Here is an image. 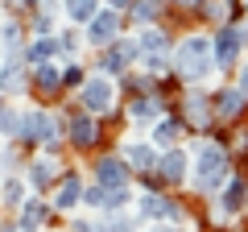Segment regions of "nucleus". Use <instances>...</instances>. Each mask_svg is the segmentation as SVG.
<instances>
[{"label":"nucleus","instance_id":"obj_34","mask_svg":"<svg viewBox=\"0 0 248 232\" xmlns=\"http://www.w3.org/2000/svg\"><path fill=\"white\" fill-rule=\"evenodd\" d=\"M13 4H21V9H29V4H37V0H13Z\"/></svg>","mask_w":248,"mask_h":232},{"label":"nucleus","instance_id":"obj_25","mask_svg":"<svg viewBox=\"0 0 248 232\" xmlns=\"http://www.w3.org/2000/svg\"><path fill=\"white\" fill-rule=\"evenodd\" d=\"M161 13V0H133V17L137 21H153Z\"/></svg>","mask_w":248,"mask_h":232},{"label":"nucleus","instance_id":"obj_14","mask_svg":"<svg viewBox=\"0 0 248 232\" xmlns=\"http://www.w3.org/2000/svg\"><path fill=\"white\" fill-rule=\"evenodd\" d=\"M95 120H91V116H75L71 120V141L79 145V149H91V145H95Z\"/></svg>","mask_w":248,"mask_h":232},{"label":"nucleus","instance_id":"obj_30","mask_svg":"<svg viewBox=\"0 0 248 232\" xmlns=\"http://www.w3.org/2000/svg\"><path fill=\"white\" fill-rule=\"evenodd\" d=\"M75 46H79V42H75V33H62L58 37V50L62 54H75Z\"/></svg>","mask_w":248,"mask_h":232},{"label":"nucleus","instance_id":"obj_6","mask_svg":"<svg viewBox=\"0 0 248 232\" xmlns=\"http://www.w3.org/2000/svg\"><path fill=\"white\" fill-rule=\"evenodd\" d=\"M137 46H141V58H145V66H149L153 75H157V71H166V58H170V37L161 33V29H145Z\"/></svg>","mask_w":248,"mask_h":232},{"label":"nucleus","instance_id":"obj_2","mask_svg":"<svg viewBox=\"0 0 248 232\" xmlns=\"http://www.w3.org/2000/svg\"><path fill=\"white\" fill-rule=\"evenodd\" d=\"M223 179H228V153H223L219 145L203 141L195 149V187L199 191H215Z\"/></svg>","mask_w":248,"mask_h":232},{"label":"nucleus","instance_id":"obj_8","mask_svg":"<svg viewBox=\"0 0 248 232\" xmlns=\"http://www.w3.org/2000/svg\"><path fill=\"white\" fill-rule=\"evenodd\" d=\"M116 33H120V17H116V13H91L87 17V42L91 46L116 42Z\"/></svg>","mask_w":248,"mask_h":232},{"label":"nucleus","instance_id":"obj_17","mask_svg":"<svg viewBox=\"0 0 248 232\" xmlns=\"http://www.w3.org/2000/svg\"><path fill=\"white\" fill-rule=\"evenodd\" d=\"M33 83L37 87H46V91H54V87H62V71L46 58V63H33Z\"/></svg>","mask_w":248,"mask_h":232},{"label":"nucleus","instance_id":"obj_12","mask_svg":"<svg viewBox=\"0 0 248 232\" xmlns=\"http://www.w3.org/2000/svg\"><path fill=\"white\" fill-rule=\"evenodd\" d=\"M157 174H161V182H182V179H186V153L170 149L166 158L157 162Z\"/></svg>","mask_w":248,"mask_h":232},{"label":"nucleus","instance_id":"obj_23","mask_svg":"<svg viewBox=\"0 0 248 232\" xmlns=\"http://www.w3.org/2000/svg\"><path fill=\"white\" fill-rule=\"evenodd\" d=\"M42 220H46V207L29 199V203L21 207V228H37V224H42Z\"/></svg>","mask_w":248,"mask_h":232},{"label":"nucleus","instance_id":"obj_35","mask_svg":"<svg viewBox=\"0 0 248 232\" xmlns=\"http://www.w3.org/2000/svg\"><path fill=\"white\" fill-rule=\"evenodd\" d=\"M182 4H190V0H182Z\"/></svg>","mask_w":248,"mask_h":232},{"label":"nucleus","instance_id":"obj_22","mask_svg":"<svg viewBox=\"0 0 248 232\" xmlns=\"http://www.w3.org/2000/svg\"><path fill=\"white\" fill-rule=\"evenodd\" d=\"M29 179H33V187H50V182H54V162L50 158L33 162V174H29Z\"/></svg>","mask_w":248,"mask_h":232},{"label":"nucleus","instance_id":"obj_19","mask_svg":"<svg viewBox=\"0 0 248 232\" xmlns=\"http://www.w3.org/2000/svg\"><path fill=\"white\" fill-rule=\"evenodd\" d=\"M124 162H128V170H149L153 166V149L149 145H128V149H124Z\"/></svg>","mask_w":248,"mask_h":232},{"label":"nucleus","instance_id":"obj_16","mask_svg":"<svg viewBox=\"0 0 248 232\" xmlns=\"http://www.w3.org/2000/svg\"><path fill=\"white\" fill-rule=\"evenodd\" d=\"M145 215H157V220H182V212H178V203H170V199L161 195H145Z\"/></svg>","mask_w":248,"mask_h":232},{"label":"nucleus","instance_id":"obj_18","mask_svg":"<svg viewBox=\"0 0 248 232\" xmlns=\"http://www.w3.org/2000/svg\"><path fill=\"white\" fill-rule=\"evenodd\" d=\"M21 83H25V66L17 58L0 66V91H21Z\"/></svg>","mask_w":248,"mask_h":232},{"label":"nucleus","instance_id":"obj_21","mask_svg":"<svg viewBox=\"0 0 248 232\" xmlns=\"http://www.w3.org/2000/svg\"><path fill=\"white\" fill-rule=\"evenodd\" d=\"M54 50H58V42H50V37H33V46H29V63H46Z\"/></svg>","mask_w":248,"mask_h":232},{"label":"nucleus","instance_id":"obj_20","mask_svg":"<svg viewBox=\"0 0 248 232\" xmlns=\"http://www.w3.org/2000/svg\"><path fill=\"white\" fill-rule=\"evenodd\" d=\"M178 133H182V129H178V120H157V129H153V145H161V149H166V145L178 141Z\"/></svg>","mask_w":248,"mask_h":232},{"label":"nucleus","instance_id":"obj_24","mask_svg":"<svg viewBox=\"0 0 248 232\" xmlns=\"http://www.w3.org/2000/svg\"><path fill=\"white\" fill-rule=\"evenodd\" d=\"M95 13V0H66V17L71 21H87Z\"/></svg>","mask_w":248,"mask_h":232},{"label":"nucleus","instance_id":"obj_32","mask_svg":"<svg viewBox=\"0 0 248 232\" xmlns=\"http://www.w3.org/2000/svg\"><path fill=\"white\" fill-rule=\"evenodd\" d=\"M112 9H133V0H108Z\"/></svg>","mask_w":248,"mask_h":232},{"label":"nucleus","instance_id":"obj_3","mask_svg":"<svg viewBox=\"0 0 248 232\" xmlns=\"http://www.w3.org/2000/svg\"><path fill=\"white\" fill-rule=\"evenodd\" d=\"M17 137H25V141H42L46 149H58V125H54L46 112H25L21 116V129H17Z\"/></svg>","mask_w":248,"mask_h":232},{"label":"nucleus","instance_id":"obj_9","mask_svg":"<svg viewBox=\"0 0 248 232\" xmlns=\"http://www.w3.org/2000/svg\"><path fill=\"white\" fill-rule=\"evenodd\" d=\"M128 191L124 187H108V182H95L91 191H83V203L95 207V212H112V207H124Z\"/></svg>","mask_w":248,"mask_h":232},{"label":"nucleus","instance_id":"obj_7","mask_svg":"<svg viewBox=\"0 0 248 232\" xmlns=\"http://www.w3.org/2000/svg\"><path fill=\"white\" fill-rule=\"evenodd\" d=\"M112 99H116V87H112V79H104V75H95V79H87L83 83V108L87 112H112Z\"/></svg>","mask_w":248,"mask_h":232},{"label":"nucleus","instance_id":"obj_10","mask_svg":"<svg viewBox=\"0 0 248 232\" xmlns=\"http://www.w3.org/2000/svg\"><path fill=\"white\" fill-rule=\"evenodd\" d=\"M95 174H99V182H108V187H124V182H128V162H120V158H99Z\"/></svg>","mask_w":248,"mask_h":232},{"label":"nucleus","instance_id":"obj_11","mask_svg":"<svg viewBox=\"0 0 248 232\" xmlns=\"http://www.w3.org/2000/svg\"><path fill=\"white\" fill-rule=\"evenodd\" d=\"M75 203H83V187H79V179H75V174H66V179L54 187V207H62V212H66V207H75Z\"/></svg>","mask_w":248,"mask_h":232},{"label":"nucleus","instance_id":"obj_33","mask_svg":"<svg viewBox=\"0 0 248 232\" xmlns=\"http://www.w3.org/2000/svg\"><path fill=\"white\" fill-rule=\"evenodd\" d=\"M240 91L248 96V66H244V75H240Z\"/></svg>","mask_w":248,"mask_h":232},{"label":"nucleus","instance_id":"obj_4","mask_svg":"<svg viewBox=\"0 0 248 232\" xmlns=\"http://www.w3.org/2000/svg\"><path fill=\"white\" fill-rule=\"evenodd\" d=\"M141 58V46L137 42H108V50L99 54V71L104 75H120Z\"/></svg>","mask_w":248,"mask_h":232},{"label":"nucleus","instance_id":"obj_28","mask_svg":"<svg viewBox=\"0 0 248 232\" xmlns=\"http://www.w3.org/2000/svg\"><path fill=\"white\" fill-rule=\"evenodd\" d=\"M186 112H190V120H199V125H203V116H207L203 96H186Z\"/></svg>","mask_w":248,"mask_h":232},{"label":"nucleus","instance_id":"obj_1","mask_svg":"<svg viewBox=\"0 0 248 232\" xmlns=\"http://www.w3.org/2000/svg\"><path fill=\"white\" fill-rule=\"evenodd\" d=\"M174 66H178V75H186V79H203L207 71H215V46L207 42L203 33L182 37V46L174 50Z\"/></svg>","mask_w":248,"mask_h":232},{"label":"nucleus","instance_id":"obj_13","mask_svg":"<svg viewBox=\"0 0 248 232\" xmlns=\"http://www.w3.org/2000/svg\"><path fill=\"white\" fill-rule=\"evenodd\" d=\"M244 91H240V87H228V91H219V96H215V112H219L223 116V120H232V116H240V112H244Z\"/></svg>","mask_w":248,"mask_h":232},{"label":"nucleus","instance_id":"obj_5","mask_svg":"<svg viewBox=\"0 0 248 232\" xmlns=\"http://www.w3.org/2000/svg\"><path fill=\"white\" fill-rule=\"evenodd\" d=\"M240 46H244V29L223 25L219 33H215V66H219V71H232V66H236Z\"/></svg>","mask_w":248,"mask_h":232},{"label":"nucleus","instance_id":"obj_15","mask_svg":"<svg viewBox=\"0 0 248 232\" xmlns=\"http://www.w3.org/2000/svg\"><path fill=\"white\" fill-rule=\"evenodd\" d=\"M244 195H248L244 182L232 179V187H223V195H219V212H223V215H236L240 207H244Z\"/></svg>","mask_w":248,"mask_h":232},{"label":"nucleus","instance_id":"obj_29","mask_svg":"<svg viewBox=\"0 0 248 232\" xmlns=\"http://www.w3.org/2000/svg\"><path fill=\"white\" fill-rule=\"evenodd\" d=\"M0 37H4V46H13V50H17V46H21V29L13 25V21H9V25H4V29H0Z\"/></svg>","mask_w":248,"mask_h":232},{"label":"nucleus","instance_id":"obj_26","mask_svg":"<svg viewBox=\"0 0 248 232\" xmlns=\"http://www.w3.org/2000/svg\"><path fill=\"white\" fill-rule=\"evenodd\" d=\"M133 116H137V120H153V116H157V99H153V96L133 99Z\"/></svg>","mask_w":248,"mask_h":232},{"label":"nucleus","instance_id":"obj_31","mask_svg":"<svg viewBox=\"0 0 248 232\" xmlns=\"http://www.w3.org/2000/svg\"><path fill=\"white\" fill-rule=\"evenodd\" d=\"M62 83H66V87H71V83H83L79 66H66V71H62Z\"/></svg>","mask_w":248,"mask_h":232},{"label":"nucleus","instance_id":"obj_27","mask_svg":"<svg viewBox=\"0 0 248 232\" xmlns=\"http://www.w3.org/2000/svg\"><path fill=\"white\" fill-rule=\"evenodd\" d=\"M0 195H4V203H9V207H17V203H21V195H25V187H21L17 179H9V182H4V191H0Z\"/></svg>","mask_w":248,"mask_h":232}]
</instances>
